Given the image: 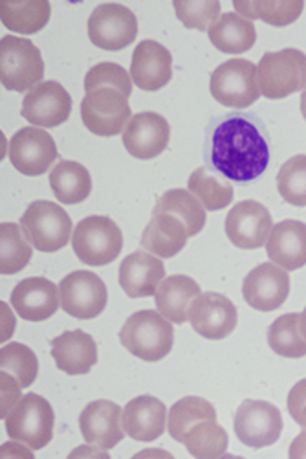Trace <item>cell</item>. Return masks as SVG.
I'll use <instances>...</instances> for the list:
<instances>
[{
    "mask_svg": "<svg viewBox=\"0 0 306 459\" xmlns=\"http://www.w3.org/2000/svg\"><path fill=\"white\" fill-rule=\"evenodd\" d=\"M31 243L21 224L4 222L0 226V273L17 274L31 261Z\"/></svg>",
    "mask_w": 306,
    "mask_h": 459,
    "instance_id": "36",
    "label": "cell"
},
{
    "mask_svg": "<svg viewBox=\"0 0 306 459\" xmlns=\"http://www.w3.org/2000/svg\"><path fill=\"white\" fill-rule=\"evenodd\" d=\"M183 445L197 459H217L227 450V432L217 420H202L187 434Z\"/></svg>",
    "mask_w": 306,
    "mask_h": 459,
    "instance_id": "37",
    "label": "cell"
},
{
    "mask_svg": "<svg viewBox=\"0 0 306 459\" xmlns=\"http://www.w3.org/2000/svg\"><path fill=\"white\" fill-rule=\"evenodd\" d=\"M0 390H3V417L6 419L12 410L21 403L22 388L12 375L0 373Z\"/></svg>",
    "mask_w": 306,
    "mask_h": 459,
    "instance_id": "43",
    "label": "cell"
},
{
    "mask_svg": "<svg viewBox=\"0 0 306 459\" xmlns=\"http://www.w3.org/2000/svg\"><path fill=\"white\" fill-rule=\"evenodd\" d=\"M187 187L191 194L200 201L206 212H220L234 201L232 182L204 166L191 173L187 180Z\"/></svg>",
    "mask_w": 306,
    "mask_h": 459,
    "instance_id": "31",
    "label": "cell"
},
{
    "mask_svg": "<svg viewBox=\"0 0 306 459\" xmlns=\"http://www.w3.org/2000/svg\"><path fill=\"white\" fill-rule=\"evenodd\" d=\"M176 17L185 28L206 31L215 21L220 19V3L209 0V3H189V0H174L173 3Z\"/></svg>",
    "mask_w": 306,
    "mask_h": 459,
    "instance_id": "41",
    "label": "cell"
},
{
    "mask_svg": "<svg viewBox=\"0 0 306 459\" xmlns=\"http://www.w3.org/2000/svg\"><path fill=\"white\" fill-rule=\"evenodd\" d=\"M45 78L43 56L30 39L6 35L0 41V82L13 92H30Z\"/></svg>",
    "mask_w": 306,
    "mask_h": 459,
    "instance_id": "3",
    "label": "cell"
},
{
    "mask_svg": "<svg viewBox=\"0 0 306 459\" xmlns=\"http://www.w3.org/2000/svg\"><path fill=\"white\" fill-rule=\"evenodd\" d=\"M200 285L189 276L166 278L155 294L158 313L171 324H183L191 316L193 303L200 296Z\"/></svg>",
    "mask_w": 306,
    "mask_h": 459,
    "instance_id": "27",
    "label": "cell"
},
{
    "mask_svg": "<svg viewBox=\"0 0 306 459\" xmlns=\"http://www.w3.org/2000/svg\"><path fill=\"white\" fill-rule=\"evenodd\" d=\"M155 210L169 212V213L176 215L178 219H182V222L187 228L189 238L200 234L206 226V221H208L206 208L200 204V201L193 194H191L189 189L166 191V194L157 201Z\"/></svg>",
    "mask_w": 306,
    "mask_h": 459,
    "instance_id": "33",
    "label": "cell"
},
{
    "mask_svg": "<svg viewBox=\"0 0 306 459\" xmlns=\"http://www.w3.org/2000/svg\"><path fill=\"white\" fill-rule=\"evenodd\" d=\"M52 357L66 375H87L98 362V346L81 329L66 331L52 340Z\"/></svg>",
    "mask_w": 306,
    "mask_h": 459,
    "instance_id": "26",
    "label": "cell"
},
{
    "mask_svg": "<svg viewBox=\"0 0 306 459\" xmlns=\"http://www.w3.org/2000/svg\"><path fill=\"white\" fill-rule=\"evenodd\" d=\"M120 340L131 355L158 362L166 359L174 343V329L158 311H138L127 318L120 331Z\"/></svg>",
    "mask_w": 306,
    "mask_h": 459,
    "instance_id": "2",
    "label": "cell"
},
{
    "mask_svg": "<svg viewBox=\"0 0 306 459\" xmlns=\"http://www.w3.org/2000/svg\"><path fill=\"white\" fill-rule=\"evenodd\" d=\"M301 112H302V118L306 120V89L301 94Z\"/></svg>",
    "mask_w": 306,
    "mask_h": 459,
    "instance_id": "50",
    "label": "cell"
},
{
    "mask_svg": "<svg viewBox=\"0 0 306 459\" xmlns=\"http://www.w3.org/2000/svg\"><path fill=\"white\" fill-rule=\"evenodd\" d=\"M187 228L176 215L162 210H152V219L141 234V247L160 259L174 257L187 243Z\"/></svg>",
    "mask_w": 306,
    "mask_h": 459,
    "instance_id": "25",
    "label": "cell"
},
{
    "mask_svg": "<svg viewBox=\"0 0 306 459\" xmlns=\"http://www.w3.org/2000/svg\"><path fill=\"white\" fill-rule=\"evenodd\" d=\"M66 459H110L105 448L94 446V445H81L73 448Z\"/></svg>",
    "mask_w": 306,
    "mask_h": 459,
    "instance_id": "45",
    "label": "cell"
},
{
    "mask_svg": "<svg viewBox=\"0 0 306 459\" xmlns=\"http://www.w3.org/2000/svg\"><path fill=\"white\" fill-rule=\"evenodd\" d=\"M301 315L288 313L277 318L268 329V343L274 353L285 359L306 357V338L301 333Z\"/></svg>",
    "mask_w": 306,
    "mask_h": 459,
    "instance_id": "35",
    "label": "cell"
},
{
    "mask_svg": "<svg viewBox=\"0 0 306 459\" xmlns=\"http://www.w3.org/2000/svg\"><path fill=\"white\" fill-rule=\"evenodd\" d=\"M290 294L288 273L276 263H262L244 278L242 296L251 309L272 313L279 309Z\"/></svg>",
    "mask_w": 306,
    "mask_h": 459,
    "instance_id": "15",
    "label": "cell"
},
{
    "mask_svg": "<svg viewBox=\"0 0 306 459\" xmlns=\"http://www.w3.org/2000/svg\"><path fill=\"white\" fill-rule=\"evenodd\" d=\"M0 369L12 375L21 388H28L35 382L37 373H39V360L24 343L12 342L0 350Z\"/></svg>",
    "mask_w": 306,
    "mask_h": 459,
    "instance_id": "38",
    "label": "cell"
},
{
    "mask_svg": "<svg viewBox=\"0 0 306 459\" xmlns=\"http://www.w3.org/2000/svg\"><path fill=\"white\" fill-rule=\"evenodd\" d=\"M288 459H306V430H302L288 446Z\"/></svg>",
    "mask_w": 306,
    "mask_h": 459,
    "instance_id": "46",
    "label": "cell"
},
{
    "mask_svg": "<svg viewBox=\"0 0 306 459\" xmlns=\"http://www.w3.org/2000/svg\"><path fill=\"white\" fill-rule=\"evenodd\" d=\"M131 459H174V455L164 448H145L134 454Z\"/></svg>",
    "mask_w": 306,
    "mask_h": 459,
    "instance_id": "47",
    "label": "cell"
},
{
    "mask_svg": "<svg viewBox=\"0 0 306 459\" xmlns=\"http://www.w3.org/2000/svg\"><path fill=\"white\" fill-rule=\"evenodd\" d=\"M202 420H217L215 406L202 397L189 395L173 404L167 415V430L174 441L183 443L187 434Z\"/></svg>",
    "mask_w": 306,
    "mask_h": 459,
    "instance_id": "32",
    "label": "cell"
},
{
    "mask_svg": "<svg viewBox=\"0 0 306 459\" xmlns=\"http://www.w3.org/2000/svg\"><path fill=\"white\" fill-rule=\"evenodd\" d=\"M277 187L288 204L297 208L306 206V155H295L281 166Z\"/></svg>",
    "mask_w": 306,
    "mask_h": 459,
    "instance_id": "39",
    "label": "cell"
},
{
    "mask_svg": "<svg viewBox=\"0 0 306 459\" xmlns=\"http://www.w3.org/2000/svg\"><path fill=\"white\" fill-rule=\"evenodd\" d=\"M288 411L295 423L306 430V378L299 380L288 394Z\"/></svg>",
    "mask_w": 306,
    "mask_h": 459,
    "instance_id": "42",
    "label": "cell"
},
{
    "mask_svg": "<svg viewBox=\"0 0 306 459\" xmlns=\"http://www.w3.org/2000/svg\"><path fill=\"white\" fill-rule=\"evenodd\" d=\"M209 91L211 96L224 107H251L260 98L257 66L246 59L224 61L211 74Z\"/></svg>",
    "mask_w": 306,
    "mask_h": 459,
    "instance_id": "8",
    "label": "cell"
},
{
    "mask_svg": "<svg viewBox=\"0 0 306 459\" xmlns=\"http://www.w3.org/2000/svg\"><path fill=\"white\" fill-rule=\"evenodd\" d=\"M123 410L112 401H94L80 415V429L89 445L110 450L122 443L125 430L122 425Z\"/></svg>",
    "mask_w": 306,
    "mask_h": 459,
    "instance_id": "19",
    "label": "cell"
},
{
    "mask_svg": "<svg viewBox=\"0 0 306 459\" xmlns=\"http://www.w3.org/2000/svg\"><path fill=\"white\" fill-rule=\"evenodd\" d=\"M81 118L92 134L116 136L132 120L129 98L112 87L94 89L81 101Z\"/></svg>",
    "mask_w": 306,
    "mask_h": 459,
    "instance_id": "9",
    "label": "cell"
},
{
    "mask_svg": "<svg viewBox=\"0 0 306 459\" xmlns=\"http://www.w3.org/2000/svg\"><path fill=\"white\" fill-rule=\"evenodd\" d=\"M0 459H35L30 446L19 441H8L0 446Z\"/></svg>",
    "mask_w": 306,
    "mask_h": 459,
    "instance_id": "44",
    "label": "cell"
},
{
    "mask_svg": "<svg viewBox=\"0 0 306 459\" xmlns=\"http://www.w3.org/2000/svg\"><path fill=\"white\" fill-rule=\"evenodd\" d=\"M274 228L272 215L257 201H242L229 210L225 217V236L237 248H260Z\"/></svg>",
    "mask_w": 306,
    "mask_h": 459,
    "instance_id": "14",
    "label": "cell"
},
{
    "mask_svg": "<svg viewBox=\"0 0 306 459\" xmlns=\"http://www.w3.org/2000/svg\"><path fill=\"white\" fill-rule=\"evenodd\" d=\"M234 6L239 15L250 21L259 19L272 26L293 24L304 10L302 0H285V3H268V0H259V3L248 0L246 3V0H235Z\"/></svg>",
    "mask_w": 306,
    "mask_h": 459,
    "instance_id": "34",
    "label": "cell"
},
{
    "mask_svg": "<svg viewBox=\"0 0 306 459\" xmlns=\"http://www.w3.org/2000/svg\"><path fill=\"white\" fill-rule=\"evenodd\" d=\"M22 117L37 127H59L72 112V96L57 82H43L22 100Z\"/></svg>",
    "mask_w": 306,
    "mask_h": 459,
    "instance_id": "16",
    "label": "cell"
},
{
    "mask_svg": "<svg viewBox=\"0 0 306 459\" xmlns=\"http://www.w3.org/2000/svg\"><path fill=\"white\" fill-rule=\"evenodd\" d=\"M209 41L224 54H242L253 48L257 41V30L253 21L239 15L237 12L222 13L218 21L211 24Z\"/></svg>",
    "mask_w": 306,
    "mask_h": 459,
    "instance_id": "28",
    "label": "cell"
},
{
    "mask_svg": "<svg viewBox=\"0 0 306 459\" xmlns=\"http://www.w3.org/2000/svg\"><path fill=\"white\" fill-rule=\"evenodd\" d=\"M217 459H246V457H242V455H234V454H224V455H220V457H217Z\"/></svg>",
    "mask_w": 306,
    "mask_h": 459,
    "instance_id": "51",
    "label": "cell"
},
{
    "mask_svg": "<svg viewBox=\"0 0 306 459\" xmlns=\"http://www.w3.org/2000/svg\"><path fill=\"white\" fill-rule=\"evenodd\" d=\"M122 425L125 434L132 439L150 443L166 432L167 408L157 397L140 395L129 401L123 408Z\"/></svg>",
    "mask_w": 306,
    "mask_h": 459,
    "instance_id": "22",
    "label": "cell"
},
{
    "mask_svg": "<svg viewBox=\"0 0 306 459\" xmlns=\"http://www.w3.org/2000/svg\"><path fill=\"white\" fill-rule=\"evenodd\" d=\"M50 3L47 0H0L3 24L13 33H37L50 21Z\"/></svg>",
    "mask_w": 306,
    "mask_h": 459,
    "instance_id": "30",
    "label": "cell"
},
{
    "mask_svg": "<svg viewBox=\"0 0 306 459\" xmlns=\"http://www.w3.org/2000/svg\"><path fill=\"white\" fill-rule=\"evenodd\" d=\"M299 324H301V333H302V336L306 338V307H304V311L301 313V320H299Z\"/></svg>",
    "mask_w": 306,
    "mask_h": 459,
    "instance_id": "49",
    "label": "cell"
},
{
    "mask_svg": "<svg viewBox=\"0 0 306 459\" xmlns=\"http://www.w3.org/2000/svg\"><path fill=\"white\" fill-rule=\"evenodd\" d=\"M99 87L118 89L127 98H131V94H132V80H131L129 72L122 65L112 63V61L98 63L85 75V91L87 92L99 89Z\"/></svg>",
    "mask_w": 306,
    "mask_h": 459,
    "instance_id": "40",
    "label": "cell"
},
{
    "mask_svg": "<svg viewBox=\"0 0 306 459\" xmlns=\"http://www.w3.org/2000/svg\"><path fill=\"white\" fill-rule=\"evenodd\" d=\"M50 186L59 203L80 204L92 194V177L83 164L61 160L50 173Z\"/></svg>",
    "mask_w": 306,
    "mask_h": 459,
    "instance_id": "29",
    "label": "cell"
},
{
    "mask_svg": "<svg viewBox=\"0 0 306 459\" xmlns=\"http://www.w3.org/2000/svg\"><path fill=\"white\" fill-rule=\"evenodd\" d=\"M204 155L209 169L227 180L248 184L270 166V134L257 114L229 112L208 126Z\"/></svg>",
    "mask_w": 306,
    "mask_h": 459,
    "instance_id": "1",
    "label": "cell"
},
{
    "mask_svg": "<svg viewBox=\"0 0 306 459\" xmlns=\"http://www.w3.org/2000/svg\"><path fill=\"white\" fill-rule=\"evenodd\" d=\"M72 247L75 255L89 266H103L122 254L123 234L110 217L90 215L75 224Z\"/></svg>",
    "mask_w": 306,
    "mask_h": 459,
    "instance_id": "5",
    "label": "cell"
},
{
    "mask_svg": "<svg viewBox=\"0 0 306 459\" xmlns=\"http://www.w3.org/2000/svg\"><path fill=\"white\" fill-rule=\"evenodd\" d=\"M3 318H4V333H3V338L8 340V336L15 331V318H13V315H10L8 303H3Z\"/></svg>",
    "mask_w": 306,
    "mask_h": 459,
    "instance_id": "48",
    "label": "cell"
},
{
    "mask_svg": "<svg viewBox=\"0 0 306 459\" xmlns=\"http://www.w3.org/2000/svg\"><path fill=\"white\" fill-rule=\"evenodd\" d=\"M12 305L21 318L43 322L57 313L61 294L57 285L47 278H28L19 281L13 289Z\"/></svg>",
    "mask_w": 306,
    "mask_h": 459,
    "instance_id": "21",
    "label": "cell"
},
{
    "mask_svg": "<svg viewBox=\"0 0 306 459\" xmlns=\"http://www.w3.org/2000/svg\"><path fill=\"white\" fill-rule=\"evenodd\" d=\"M191 325L208 340H222L237 327V307L234 301L218 292H204L191 309Z\"/></svg>",
    "mask_w": 306,
    "mask_h": 459,
    "instance_id": "18",
    "label": "cell"
},
{
    "mask_svg": "<svg viewBox=\"0 0 306 459\" xmlns=\"http://www.w3.org/2000/svg\"><path fill=\"white\" fill-rule=\"evenodd\" d=\"M266 254L286 273L302 269L306 264V224L295 219L274 224L266 241Z\"/></svg>",
    "mask_w": 306,
    "mask_h": 459,
    "instance_id": "23",
    "label": "cell"
},
{
    "mask_svg": "<svg viewBox=\"0 0 306 459\" xmlns=\"http://www.w3.org/2000/svg\"><path fill=\"white\" fill-rule=\"evenodd\" d=\"M171 138L169 122L158 112H140L123 131V145L129 155L140 160L157 159L167 149Z\"/></svg>",
    "mask_w": 306,
    "mask_h": 459,
    "instance_id": "17",
    "label": "cell"
},
{
    "mask_svg": "<svg viewBox=\"0 0 306 459\" xmlns=\"http://www.w3.org/2000/svg\"><path fill=\"white\" fill-rule=\"evenodd\" d=\"M4 420L10 437L31 450L45 448L54 437V410L45 397L37 394L24 395Z\"/></svg>",
    "mask_w": 306,
    "mask_h": 459,
    "instance_id": "7",
    "label": "cell"
},
{
    "mask_svg": "<svg viewBox=\"0 0 306 459\" xmlns=\"http://www.w3.org/2000/svg\"><path fill=\"white\" fill-rule=\"evenodd\" d=\"M138 35L136 15L122 4H101L89 19V37L101 50L118 52L127 48Z\"/></svg>",
    "mask_w": 306,
    "mask_h": 459,
    "instance_id": "11",
    "label": "cell"
},
{
    "mask_svg": "<svg viewBox=\"0 0 306 459\" xmlns=\"http://www.w3.org/2000/svg\"><path fill=\"white\" fill-rule=\"evenodd\" d=\"M173 78V56L157 41H141L132 54L131 80L145 92H157Z\"/></svg>",
    "mask_w": 306,
    "mask_h": 459,
    "instance_id": "20",
    "label": "cell"
},
{
    "mask_svg": "<svg viewBox=\"0 0 306 459\" xmlns=\"http://www.w3.org/2000/svg\"><path fill=\"white\" fill-rule=\"evenodd\" d=\"M61 307L73 318L92 320L99 316L108 301L106 285L90 271H75L59 283Z\"/></svg>",
    "mask_w": 306,
    "mask_h": 459,
    "instance_id": "10",
    "label": "cell"
},
{
    "mask_svg": "<svg viewBox=\"0 0 306 459\" xmlns=\"http://www.w3.org/2000/svg\"><path fill=\"white\" fill-rule=\"evenodd\" d=\"M235 434L250 448L277 443L283 432V415L268 401H244L235 411Z\"/></svg>",
    "mask_w": 306,
    "mask_h": 459,
    "instance_id": "12",
    "label": "cell"
},
{
    "mask_svg": "<svg viewBox=\"0 0 306 459\" xmlns=\"http://www.w3.org/2000/svg\"><path fill=\"white\" fill-rule=\"evenodd\" d=\"M260 94L268 100H283L306 89V54L297 48L268 52L257 65Z\"/></svg>",
    "mask_w": 306,
    "mask_h": 459,
    "instance_id": "4",
    "label": "cell"
},
{
    "mask_svg": "<svg viewBox=\"0 0 306 459\" xmlns=\"http://www.w3.org/2000/svg\"><path fill=\"white\" fill-rule=\"evenodd\" d=\"M19 224L31 247L45 254L64 248L72 236V219L59 204L50 201L31 203Z\"/></svg>",
    "mask_w": 306,
    "mask_h": 459,
    "instance_id": "6",
    "label": "cell"
},
{
    "mask_svg": "<svg viewBox=\"0 0 306 459\" xmlns=\"http://www.w3.org/2000/svg\"><path fill=\"white\" fill-rule=\"evenodd\" d=\"M57 145L45 129L24 127L10 140V160L13 168L28 177H39L57 160Z\"/></svg>",
    "mask_w": 306,
    "mask_h": 459,
    "instance_id": "13",
    "label": "cell"
},
{
    "mask_svg": "<svg viewBox=\"0 0 306 459\" xmlns=\"http://www.w3.org/2000/svg\"><path fill=\"white\" fill-rule=\"evenodd\" d=\"M166 280V266L160 257L132 252L120 264V285L131 298H149L157 294Z\"/></svg>",
    "mask_w": 306,
    "mask_h": 459,
    "instance_id": "24",
    "label": "cell"
}]
</instances>
